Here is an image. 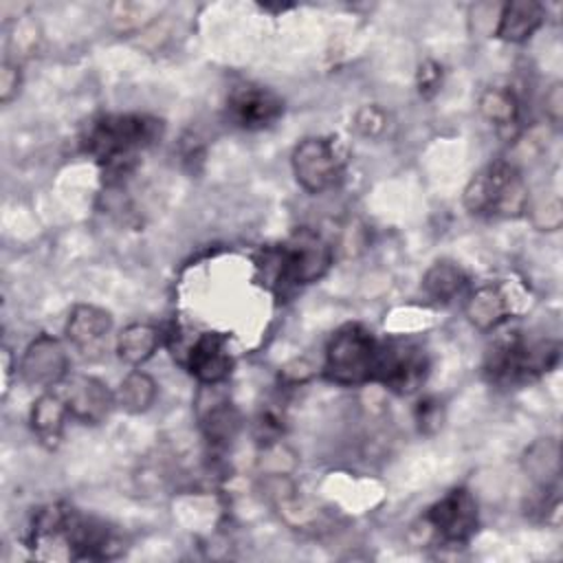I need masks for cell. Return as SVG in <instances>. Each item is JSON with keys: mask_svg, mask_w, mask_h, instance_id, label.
<instances>
[{"mask_svg": "<svg viewBox=\"0 0 563 563\" xmlns=\"http://www.w3.org/2000/svg\"><path fill=\"white\" fill-rule=\"evenodd\" d=\"M429 372L424 352L409 341H380L376 378L396 394H411L422 387Z\"/></svg>", "mask_w": 563, "mask_h": 563, "instance_id": "8", "label": "cell"}, {"mask_svg": "<svg viewBox=\"0 0 563 563\" xmlns=\"http://www.w3.org/2000/svg\"><path fill=\"white\" fill-rule=\"evenodd\" d=\"M466 275L464 271L453 262H435L422 277L424 292L435 301H451L462 295L466 288Z\"/></svg>", "mask_w": 563, "mask_h": 563, "instance_id": "21", "label": "cell"}, {"mask_svg": "<svg viewBox=\"0 0 563 563\" xmlns=\"http://www.w3.org/2000/svg\"><path fill=\"white\" fill-rule=\"evenodd\" d=\"M163 341L158 328L150 323H130L117 336V354L130 365H141L154 356Z\"/></svg>", "mask_w": 563, "mask_h": 563, "instance_id": "20", "label": "cell"}, {"mask_svg": "<svg viewBox=\"0 0 563 563\" xmlns=\"http://www.w3.org/2000/svg\"><path fill=\"white\" fill-rule=\"evenodd\" d=\"M442 416H440V402H433V400H422L420 407H418V422H420V429L422 431H429V424L433 429H438L442 422Z\"/></svg>", "mask_w": 563, "mask_h": 563, "instance_id": "26", "label": "cell"}, {"mask_svg": "<svg viewBox=\"0 0 563 563\" xmlns=\"http://www.w3.org/2000/svg\"><path fill=\"white\" fill-rule=\"evenodd\" d=\"M559 343L550 339L526 341L521 334L504 336L486 354L484 372L495 385H523L541 378L559 363Z\"/></svg>", "mask_w": 563, "mask_h": 563, "instance_id": "3", "label": "cell"}, {"mask_svg": "<svg viewBox=\"0 0 563 563\" xmlns=\"http://www.w3.org/2000/svg\"><path fill=\"white\" fill-rule=\"evenodd\" d=\"M198 420H200L202 435L213 446L229 444L240 431V422H242L240 411L233 407V402L218 396L211 398V405L198 409Z\"/></svg>", "mask_w": 563, "mask_h": 563, "instance_id": "18", "label": "cell"}, {"mask_svg": "<svg viewBox=\"0 0 563 563\" xmlns=\"http://www.w3.org/2000/svg\"><path fill=\"white\" fill-rule=\"evenodd\" d=\"M57 387L68 413L84 424H99L117 402L114 394L95 376L73 374L66 376Z\"/></svg>", "mask_w": 563, "mask_h": 563, "instance_id": "10", "label": "cell"}, {"mask_svg": "<svg viewBox=\"0 0 563 563\" xmlns=\"http://www.w3.org/2000/svg\"><path fill=\"white\" fill-rule=\"evenodd\" d=\"M271 255V282L279 295L319 282L332 266V246L312 229H297Z\"/></svg>", "mask_w": 563, "mask_h": 563, "instance_id": "4", "label": "cell"}, {"mask_svg": "<svg viewBox=\"0 0 563 563\" xmlns=\"http://www.w3.org/2000/svg\"><path fill=\"white\" fill-rule=\"evenodd\" d=\"M163 123L147 114H103L88 123L81 145L110 176H123L134 165L136 152L152 145Z\"/></svg>", "mask_w": 563, "mask_h": 563, "instance_id": "1", "label": "cell"}, {"mask_svg": "<svg viewBox=\"0 0 563 563\" xmlns=\"http://www.w3.org/2000/svg\"><path fill=\"white\" fill-rule=\"evenodd\" d=\"M297 183L310 194L332 189L343 176V158L336 143L325 136H308L295 145L290 156Z\"/></svg>", "mask_w": 563, "mask_h": 563, "instance_id": "7", "label": "cell"}, {"mask_svg": "<svg viewBox=\"0 0 563 563\" xmlns=\"http://www.w3.org/2000/svg\"><path fill=\"white\" fill-rule=\"evenodd\" d=\"M354 128L363 136H380L387 128V114L378 106H363L354 117Z\"/></svg>", "mask_w": 563, "mask_h": 563, "instance_id": "23", "label": "cell"}, {"mask_svg": "<svg viewBox=\"0 0 563 563\" xmlns=\"http://www.w3.org/2000/svg\"><path fill=\"white\" fill-rule=\"evenodd\" d=\"M18 369L29 385L57 387L68 376V354L57 339L40 334L26 345Z\"/></svg>", "mask_w": 563, "mask_h": 563, "instance_id": "11", "label": "cell"}, {"mask_svg": "<svg viewBox=\"0 0 563 563\" xmlns=\"http://www.w3.org/2000/svg\"><path fill=\"white\" fill-rule=\"evenodd\" d=\"M20 84H22V75H20L18 62L7 59L2 64V70H0V99H2V103H9L18 95Z\"/></svg>", "mask_w": 563, "mask_h": 563, "instance_id": "25", "label": "cell"}, {"mask_svg": "<svg viewBox=\"0 0 563 563\" xmlns=\"http://www.w3.org/2000/svg\"><path fill=\"white\" fill-rule=\"evenodd\" d=\"M442 84V66L433 59H427L418 68V90L422 97H431Z\"/></svg>", "mask_w": 563, "mask_h": 563, "instance_id": "24", "label": "cell"}, {"mask_svg": "<svg viewBox=\"0 0 563 563\" xmlns=\"http://www.w3.org/2000/svg\"><path fill=\"white\" fill-rule=\"evenodd\" d=\"M187 372L202 385H220L229 378L233 358L227 343L216 332H202L196 336L183 358Z\"/></svg>", "mask_w": 563, "mask_h": 563, "instance_id": "12", "label": "cell"}, {"mask_svg": "<svg viewBox=\"0 0 563 563\" xmlns=\"http://www.w3.org/2000/svg\"><path fill=\"white\" fill-rule=\"evenodd\" d=\"M526 473L539 484V488L559 486L561 475V449L554 438H541L528 446L523 455Z\"/></svg>", "mask_w": 563, "mask_h": 563, "instance_id": "19", "label": "cell"}, {"mask_svg": "<svg viewBox=\"0 0 563 563\" xmlns=\"http://www.w3.org/2000/svg\"><path fill=\"white\" fill-rule=\"evenodd\" d=\"M378 350L380 341L365 325L345 323L332 334L325 347L323 374L336 385L369 383L376 378Z\"/></svg>", "mask_w": 563, "mask_h": 563, "instance_id": "5", "label": "cell"}, {"mask_svg": "<svg viewBox=\"0 0 563 563\" xmlns=\"http://www.w3.org/2000/svg\"><path fill=\"white\" fill-rule=\"evenodd\" d=\"M110 330V312L92 303L75 306L66 321V336L84 356H95L97 352H101Z\"/></svg>", "mask_w": 563, "mask_h": 563, "instance_id": "13", "label": "cell"}, {"mask_svg": "<svg viewBox=\"0 0 563 563\" xmlns=\"http://www.w3.org/2000/svg\"><path fill=\"white\" fill-rule=\"evenodd\" d=\"M545 114L550 117V121H552L554 125L561 123V114H563V95H561V84H559V81L545 92Z\"/></svg>", "mask_w": 563, "mask_h": 563, "instance_id": "27", "label": "cell"}, {"mask_svg": "<svg viewBox=\"0 0 563 563\" xmlns=\"http://www.w3.org/2000/svg\"><path fill=\"white\" fill-rule=\"evenodd\" d=\"M466 317L477 330H495L510 317V299L501 286H479L466 299Z\"/></svg>", "mask_w": 563, "mask_h": 563, "instance_id": "15", "label": "cell"}, {"mask_svg": "<svg viewBox=\"0 0 563 563\" xmlns=\"http://www.w3.org/2000/svg\"><path fill=\"white\" fill-rule=\"evenodd\" d=\"M482 117L506 139L519 134V101L506 86L486 88L479 97Z\"/></svg>", "mask_w": 563, "mask_h": 563, "instance_id": "16", "label": "cell"}, {"mask_svg": "<svg viewBox=\"0 0 563 563\" xmlns=\"http://www.w3.org/2000/svg\"><path fill=\"white\" fill-rule=\"evenodd\" d=\"M422 519L442 545L462 548L477 532V501L466 488H453L438 499Z\"/></svg>", "mask_w": 563, "mask_h": 563, "instance_id": "6", "label": "cell"}, {"mask_svg": "<svg viewBox=\"0 0 563 563\" xmlns=\"http://www.w3.org/2000/svg\"><path fill=\"white\" fill-rule=\"evenodd\" d=\"M227 112L242 130H264L284 114V101L264 86L240 84L229 92Z\"/></svg>", "mask_w": 563, "mask_h": 563, "instance_id": "9", "label": "cell"}, {"mask_svg": "<svg viewBox=\"0 0 563 563\" xmlns=\"http://www.w3.org/2000/svg\"><path fill=\"white\" fill-rule=\"evenodd\" d=\"M68 416V407L57 391H44L31 407V427L33 433L46 446H57L64 433V420Z\"/></svg>", "mask_w": 563, "mask_h": 563, "instance_id": "17", "label": "cell"}, {"mask_svg": "<svg viewBox=\"0 0 563 563\" xmlns=\"http://www.w3.org/2000/svg\"><path fill=\"white\" fill-rule=\"evenodd\" d=\"M114 400L128 413L147 411L156 400V383L150 374L134 369L121 380L119 389L114 391Z\"/></svg>", "mask_w": 563, "mask_h": 563, "instance_id": "22", "label": "cell"}, {"mask_svg": "<svg viewBox=\"0 0 563 563\" xmlns=\"http://www.w3.org/2000/svg\"><path fill=\"white\" fill-rule=\"evenodd\" d=\"M543 20H545V11L539 2L512 0L501 7L495 35L504 42L521 44L541 29Z\"/></svg>", "mask_w": 563, "mask_h": 563, "instance_id": "14", "label": "cell"}, {"mask_svg": "<svg viewBox=\"0 0 563 563\" xmlns=\"http://www.w3.org/2000/svg\"><path fill=\"white\" fill-rule=\"evenodd\" d=\"M462 202L468 213L479 218H519L528 209L530 196L521 172L508 161H497L468 180Z\"/></svg>", "mask_w": 563, "mask_h": 563, "instance_id": "2", "label": "cell"}]
</instances>
